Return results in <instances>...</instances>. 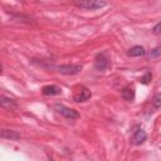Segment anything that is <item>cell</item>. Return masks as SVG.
Masks as SVG:
<instances>
[{"label":"cell","instance_id":"30bf717a","mask_svg":"<svg viewBox=\"0 0 161 161\" xmlns=\"http://www.w3.org/2000/svg\"><path fill=\"white\" fill-rule=\"evenodd\" d=\"M127 54H128V57H142L146 54V50L142 45H135L128 49Z\"/></svg>","mask_w":161,"mask_h":161},{"label":"cell","instance_id":"4fadbf2b","mask_svg":"<svg viewBox=\"0 0 161 161\" xmlns=\"http://www.w3.org/2000/svg\"><path fill=\"white\" fill-rule=\"evenodd\" d=\"M152 104H153V107H156V108H161V92L153 96V98H152Z\"/></svg>","mask_w":161,"mask_h":161},{"label":"cell","instance_id":"6da1fadb","mask_svg":"<svg viewBox=\"0 0 161 161\" xmlns=\"http://www.w3.org/2000/svg\"><path fill=\"white\" fill-rule=\"evenodd\" d=\"M45 68L55 69L57 72L65 74V75H73V74H78L83 69V65L82 64H52L50 63Z\"/></svg>","mask_w":161,"mask_h":161},{"label":"cell","instance_id":"277c9868","mask_svg":"<svg viewBox=\"0 0 161 161\" xmlns=\"http://www.w3.org/2000/svg\"><path fill=\"white\" fill-rule=\"evenodd\" d=\"M108 67V58L106 57L104 53H99L97 54V57L94 58V69L98 72H103L106 70Z\"/></svg>","mask_w":161,"mask_h":161},{"label":"cell","instance_id":"8992f818","mask_svg":"<svg viewBox=\"0 0 161 161\" xmlns=\"http://www.w3.org/2000/svg\"><path fill=\"white\" fill-rule=\"evenodd\" d=\"M146 138H147L146 131H143V130L140 128V130L135 131V133L132 135V137H131V143L135 145V146H138V145L143 143V142L146 141Z\"/></svg>","mask_w":161,"mask_h":161},{"label":"cell","instance_id":"7a4b0ae2","mask_svg":"<svg viewBox=\"0 0 161 161\" xmlns=\"http://www.w3.org/2000/svg\"><path fill=\"white\" fill-rule=\"evenodd\" d=\"M73 4L77 8L86 9V10H97V9H102L107 5V3L104 0H74Z\"/></svg>","mask_w":161,"mask_h":161},{"label":"cell","instance_id":"9c48e42d","mask_svg":"<svg viewBox=\"0 0 161 161\" xmlns=\"http://www.w3.org/2000/svg\"><path fill=\"white\" fill-rule=\"evenodd\" d=\"M0 104H1L3 108H6V109H14V108H16V102L13 98L5 97V96H1Z\"/></svg>","mask_w":161,"mask_h":161},{"label":"cell","instance_id":"7c38bea8","mask_svg":"<svg viewBox=\"0 0 161 161\" xmlns=\"http://www.w3.org/2000/svg\"><path fill=\"white\" fill-rule=\"evenodd\" d=\"M151 79H152V74H151V72H146V73L140 78V82H141L142 84H148Z\"/></svg>","mask_w":161,"mask_h":161},{"label":"cell","instance_id":"5bb4252c","mask_svg":"<svg viewBox=\"0 0 161 161\" xmlns=\"http://www.w3.org/2000/svg\"><path fill=\"white\" fill-rule=\"evenodd\" d=\"M158 55H161V47H156V48H153V49L148 53V57H150V58H157Z\"/></svg>","mask_w":161,"mask_h":161},{"label":"cell","instance_id":"5b68a950","mask_svg":"<svg viewBox=\"0 0 161 161\" xmlns=\"http://www.w3.org/2000/svg\"><path fill=\"white\" fill-rule=\"evenodd\" d=\"M91 97H92L91 91H89L87 87H82V88H80V91H79L78 93H75V94H74L73 99H74V102H77V103H82V102L88 101Z\"/></svg>","mask_w":161,"mask_h":161},{"label":"cell","instance_id":"3957f363","mask_svg":"<svg viewBox=\"0 0 161 161\" xmlns=\"http://www.w3.org/2000/svg\"><path fill=\"white\" fill-rule=\"evenodd\" d=\"M54 109H55L59 114H62L63 117H65V118H68V119H77V118L79 117V113H78L75 109L69 108V107H67V106H64V104H62V103H55V104H54Z\"/></svg>","mask_w":161,"mask_h":161},{"label":"cell","instance_id":"9a60e30c","mask_svg":"<svg viewBox=\"0 0 161 161\" xmlns=\"http://www.w3.org/2000/svg\"><path fill=\"white\" fill-rule=\"evenodd\" d=\"M152 33L155 34V35H158V34H161V21H158L153 28H152Z\"/></svg>","mask_w":161,"mask_h":161},{"label":"cell","instance_id":"8fae6325","mask_svg":"<svg viewBox=\"0 0 161 161\" xmlns=\"http://www.w3.org/2000/svg\"><path fill=\"white\" fill-rule=\"evenodd\" d=\"M0 135H1L3 138H8V140H19L21 137L19 132H16L14 130H5V128L1 130Z\"/></svg>","mask_w":161,"mask_h":161},{"label":"cell","instance_id":"52a82bcc","mask_svg":"<svg viewBox=\"0 0 161 161\" xmlns=\"http://www.w3.org/2000/svg\"><path fill=\"white\" fill-rule=\"evenodd\" d=\"M121 96H122V98H123L125 101H127V102H132V101L135 99V96H136L135 87H133V86H131V84L126 86V87L122 89Z\"/></svg>","mask_w":161,"mask_h":161},{"label":"cell","instance_id":"ba28073f","mask_svg":"<svg viewBox=\"0 0 161 161\" xmlns=\"http://www.w3.org/2000/svg\"><path fill=\"white\" fill-rule=\"evenodd\" d=\"M42 92L44 96H58L62 94V88L55 84H49V86H44L42 88Z\"/></svg>","mask_w":161,"mask_h":161}]
</instances>
